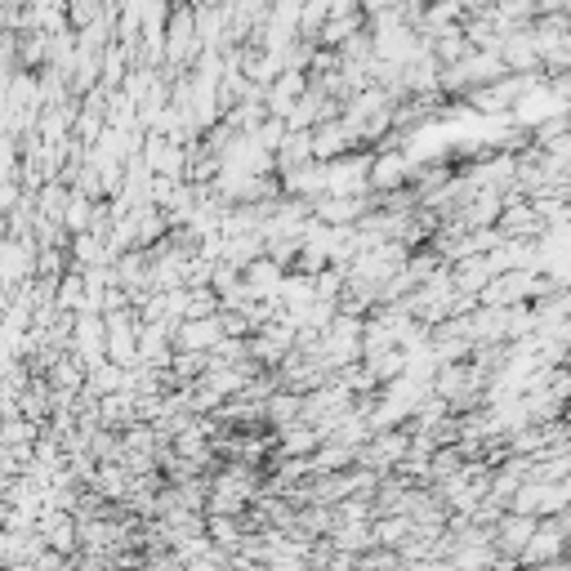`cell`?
<instances>
[{
    "label": "cell",
    "instance_id": "1",
    "mask_svg": "<svg viewBox=\"0 0 571 571\" xmlns=\"http://www.w3.org/2000/svg\"><path fill=\"white\" fill-rule=\"evenodd\" d=\"M330 170V197H366L371 193V170H375V152H349L326 166Z\"/></svg>",
    "mask_w": 571,
    "mask_h": 571
},
{
    "label": "cell",
    "instance_id": "2",
    "mask_svg": "<svg viewBox=\"0 0 571 571\" xmlns=\"http://www.w3.org/2000/svg\"><path fill=\"white\" fill-rule=\"evenodd\" d=\"M228 339L223 317H193V322H174V353H215Z\"/></svg>",
    "mask_w": 571,
    "mask_h": 571
},
{
    "label": "cell",
    "instance_id": "3",
    "mask_svg": "<svg viewBox=\"0 0 571 571\" xmlns=\"http://www.w3.org/2000/svg\"><path fill=\"white\" fill-rule=\"evenodd\" d=\"M349 152H358V134L345 126V117H335V121H322L313 130V157L317 161H339V157H349Z\"/></svg>",
    "mask_w": 571,
    "mask_h": 571
},
{
    "label": "cell",
    "instance_id": "4",
    "mask_svg": "<svg viewBox=\"0 0 571 571\" xmlns=\"http://www.w3.org/2000/svg\"><path fill=\"white\" fill-rule=\"evenodd\" d=\"M406 179H411V161L402 157V152L379 147L375 152V170H371V187H375V193H398V187H406Z\"/></svg>",
    "mask_w": 571,
    "mask_h": 571
},
{
    "label": "cell",
    "instance_id": "5",
    "mask_svg": "<svg viewBox=\"0 0 571 571\" xmlns=\"http://www.w3.org/2000/svg\"><path fill=\"white\" fill-rule=\"evenodd\" d=\"M303 393H295V389H277L269 402H263V411H269V425L273 429H286V425H295V420H303Z\"/></svg>",
    "mask_w": 571,
    "mask_h": 571
},
{
    "label": "cell",
    "instance_id": "6",
    "mask_svg": "<svg viewBox=\"0 0 571 571\" xmlns=\"http://www.w3.org/2000/svg\"><path fill=\"white\" fill-rule=\"evenodd\" d=\"M206 536H210L219 549H237V545H242V527H237V518H210V522H206Z\"/></svg>",
    "mask_w": 571,
    "mask_h": 571
},
{
    "label": "cell",
    "instance_id": "7",
    "mask_svg": "<svg viewBox=\"0 0 571 571\" xmlns=\"http://www.w3.org/2000/svg\"><path fill=\"white\" fill-rule=\"evenodd\" d=\"M562 425H567V433H571V406H567V411H562Z\"/></svg>",
    "mask_w": 571,
    "mask_h": 571
}]
</instances>
